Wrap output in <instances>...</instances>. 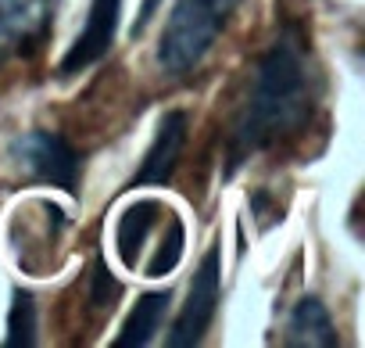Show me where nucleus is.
<instances>
[{
    "label": "nucleus",
    "instance_id": "1",
    "mask_svg": "<svg viewBox=\"0 0 365 348\" xmlns=\"http://www.w3.org/2000/svg\"><path fill=\"white\" fill-rule=\"evenodd\" d=\"M312 104H315L312 47L304 29L297 22H287L269 44V51L262 54L251 90L230 126L226 177H233L255 154L294 136L312 119Z\"/></svg>",
    "mask_w": 365,
    "mask_h": 348
},
{
    "label": "nucleus",
    "instance_id": "2",
    "mask_svg": "<svg viewBox=\"0 0 365 348\" xmlns=\"http://www.w3.org/2000/svg\"><path fill=\"white\" fill-rule=\"evenodd\" d=\"M237 8L240 0H175L161 29V44H158L161 72L168 79H182L197 72L201 61L219 44V36L226 33Z\"/></svg>",
    "mask_w": 365,
    "mask_h": 348
},
{
    "label": "nucleus",
    "instance_id": "3",
    "mask_svg": "<svg viewBox=\"0 0 365 348\" xmlns=\"http://www.w3.org/2000/svg\"><path fill=\"white\" fill-rule=\"evenodd\" d=\"M219 298H222V255L219 248H208L197 273H194V284H190V294L182 302L165 344L168 348H194L205 341L215 312H219Z\"/></svg>",
    "mask_w": 365,
    "mask_h": 348
},
{
    "label": "nucleus",
    "instance_id": "4",
    "mask_svg": "<svg viewBox=\"0 0 365 348\" xmlns=\"http://www.w3.org/2000/svg\"><path fill=\"white\" fill-rule=\"evenodd\" d=\"M22 165L29 169V177L40 180V184H51V187H61L68 194L79 191V172H83V154L61 136V133H51V129H33L26 133L19 144H15Z\"/></svg>",
    "mask_w": 365,
    "mask_h": 348
},
{
    "label": "nucleus",
    "instance_id": "5",
    "mask_svg": "<svg viewBox=\"0 0 365 348\" xmlns=\"http://www.w3.org/2000/svg\"><path fill=\"white\" fill-rule=\"evenodd\" d=\"M58 0H0V65L43 44L54 26Z\"/></svg>",
    "mask_w": 365,
    "mask_h": 348
},
{
    "label": "nucleus",
    "instance_id": "6",
    "mask_svg": "<svg viewBox=\"0 0 365 348\" xmlns=\"http://www.w3.org/2000/svg\"><path fill=\"white\" fill-rule=\"evenodd\" d=\"M187 133H190V119L187 111H165L161 122H158V133L143 154V165L136 169V177L129 180V191L136 187H165L172 180V172L182 158V147H187Z\"/></svg>",
    "mask_w": 365,
    "mask_h": 348
},
{
    "label": "nucleus",
    "instance_id": "7",
    "mask_svg": "<svg viewBox=\"0 0 365 348\" xmlns=\"http://www.w3.org/2000/svg\"><path fill=\"white\" fill-rule=\"evenodd\" d=\"M118 19H122V0H90V19L76 36V44L68 47V54L61 58V76H76L93 61H101L115 44Z\"/></svg>",
    "mask_w": 365,
    "mask_h": 348
},
{
    "label": "nucleus",
    "instance_id": "8",
    "mask_svg": "<svg viewBox=\"0 0 365 348\" xmlns=\"http://www.w3.org/2000/svg\"><path fill=\"white\" fill-rule=\"evenodd\" d=\"M283 344H290V348H336L340 344L336 327L319 298H301L294 305V312L287 319Z\"/></svg>",
    "mask_w": 365,
    "mask_h": 348
},
{
    "label": "nucleus",
    "instance_id": "9",
    "mask_svg": "<svg viewBox=\"0 0 365 348\" xmlns=\"http://www.w3.org/2000/svg\"><path fill=\"white\" fill-rule=\"evenodd\" d=\"M168 302H172L168 291H150V294H143V298L136 302V309L129 312V319L122 323V330H118V337H115L111 344H115V348H143V344H150V341L158 337V330H161V319H165V312H168Z\"/></svg>",
    "mask_w": 365,
    "mask_h": 348
},
{
    "label": "nucleus",
    "instance_id": "10",
    "mask_svg": "<svg viewBox=\"0 0 365 348\" xmlns=\"http://www.w3.org/2000/svg\"><path fill=\"white\" fill-rule=\"evenodd\" d=\"M161 202H136L133 209H125L122 212V219H118V234H115V244H118V255H122V262L133 269L136 266V259H140V248L147 244V237H150V230L158 227V219H161Z\"/></svg>",
    "mask_w": 365,
    "mask_h": 348
},
{
    "label": "nucleus",
    "instance_id": "11",
    "mask_svg": "<svg viewBox=\"0 0 365 348\" xmlns=\"http://www.w3.org/2000/svg\"><path fill=\"white\" fill-rule=\"evenodd\" d=\"M36 344V305L29 294H15L11 302V312H8V337H4V348H29Z\"/></svg>",
    "mask_w": 365,
    "mask_h": 348
},
{
    "label": "nucleus",
    "instance_id": "12",
    "mask_svg": "<svg viewBox=\"0 0 365 348\" xmlns=\"http://www.w3.org/2000/svg\"><path fill=\"white\" fill-rule=\"evenodd\" d=\"M182 241H187V234H182L179 216L172 212V216H168V234L161 237L154 259L147 262V277H165V273H172V269L179 266V259H182Z\"/></svg>",
    "mask_w": 365,
    "mask_h": 348
},
{
    "label": "nucleus",
    "instance_id": "13",
    "mask_svg": "<svg viewBox=\"0 0 365 348\" xmlns=\"http://www.w3.org/2000/svg\"><path fill=\"white\" fill-rule=\"evenodd\" d=\"M118 291H122L118 280L104 269V262H97V266H93V305H111V298H115Z\"/></svg>",
    "mask_w": 365,
    "mask_h": 348
},
{
    "label": "nucleus",
    "instance_id": "14",
    "mask_svg": "<svg viewBox=\"0 0 365 348\" xmlns=\"http://www.w3.org/2000/svg\"><path fill=\"white\" fill-rule=\"evenodd\" d=\"M154 8H158V0H143V8H140V19H136V26H133V33H143V26L150 22V15H154Z\"/></svg>",
    "mask_w": 365,
    "mask_h": 348
}]
</instances>
